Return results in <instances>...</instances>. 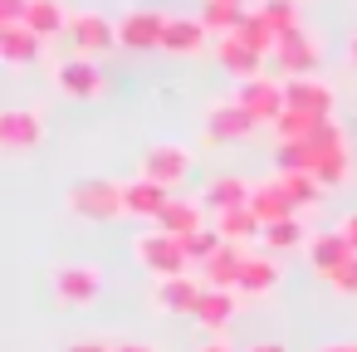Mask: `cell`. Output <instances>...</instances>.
<instances>
[{"mask_svg": "<svg viewBox=\"0 0 357 352\" xmlns=\"http://www.w3.org/2000/svg\"><path fill=\"white\" fill-rule=\"evenodd\" d=\"M69 211L84 215V220H118V215H128L123 181H108V176L74 181V186H69Z\"/></svg>", "mask_w": 357, "mask_h": 352, "instance_id": "cell-1", "label": "cell"}, {"mask_svg": "<svg viewBox=\"0 0 357 352\" xmlns=\"http://www.w3.org/2000/svg\"><path fill=\"white\" fill-rule=\"evenodd\" d=\"M50 284H54L59 308H89L103 293V269L89 264V259H64V264L50 269Z\"/></svg>", "mask_w": 357, "mask_h": 352, "instance_id": "cell-2", "label": "cell"}, {"mask_svg": "<svg viewBox=\"0 0 357 352\" xmlns=\"http://www.w3.org/2000/svg\"><path fill=\"white\" fill-rule=\"evenodd\" d=\"M132 259L152 274V279H172V274H191V259H186V250H181V240L176 235H167V230H147V235H137L132 240Z\"/></svg>", "mask_w": 357, "mask_h": 352, "instance_id": "cell-3", "label": "cell"}, {"mask_svg": "<svg viewBox=\"0 0 357 352\" xmlns=\"http://www.w3.org/2000/svg\"><path fill=\"white\" fill-rule=\"evenodd\" d=\"M318 59H323L318 40H313L303 25H294V30L279 35V45H274V54H269V69L284 74V79H308V74H318Z\"/></svg>", "mask_w": 357, "mask_h": 352, "instance_id": "cell-4", "label": "cell"}, {"mask_svg": "<svg viewBox=\"0 0 357 352\" xmlns=\"http://www.w3.org/2000/svg\"><path fill=\"white\" fill-rule=\"evenodd\" d=\"M235 103H245L250 113H255V123H279L284 113H289V98H284V79H274V74H259V79H245L240 89H235Z\"/></svg>", "mask_w": 357, "mask_h": 352, "instance_id": "cell-5", "label": "cell"}, {"mask_svg": "<svg viewBox=\"0 0 357 352\" xmlns=\"http://www.w3.org/2000/svg\"><path fill=\"white\" fill-rule=\"evenodd\" d=\"M40 142H45V113H35V108H6L0 113V152L20 157V152H35Z\"/></svg>", "mask_w": 357, "mask_h": 352, "instance_id": "cell-6", "label": "cell"}, {"mask_svg": "<svg viewBox=\"0 0 357 352\" xmlns=\"http://www.w3.org/2000/svg\"><path fill=\"white\" fill-rule=\"evenodd\" d=\"M69 45H74L79 54L93 59V54L123 45V40H118V25H113L108 15H98V10H79V15H69Z\"/></svg>", "mask_w": 357, "mask_h": 352, "instance_id": "cell-7", "label": "cell"}, {"mask_svg": "<svg viewBox=\"0 0 357 352\" xmlns=\"http://www.w3.org/2000/svg\"><path fill=\"white\" fill-rule=\"evenodd\" d=\"M255 128H259L255 113L245 103H235V98H220V103L206 108V137L211 142H245Z\"/></svg>", "mask_w": 357, "mask_h": 352, "instance_id": "cell-8", "label": "cell"}, {"mask_svg": "<svg viewBox=\"0 0 357 352\" xmlns=\"http://www.w3.org/2000/svg\"><path fill=\"white\" fill-rule=\"evenodd\" d=\"M142 176L147 181H162V186H176L191 176V152L181 142H152L142 152Z\"/></svg>", "mask_w": 357, "mask_h": 352, "instance_id": "cell-9", "label": "cell"}, {"mask_svg": "<svg viewBox=\"0 0 357 352\" xmlns=\"http://www.w3.org/2000/svg\"><path fill=\"white\" fill-rule=\"evenodd\" d=\"M54 89L64 98H98L103 93V69L89 59V54H74L54 69Z\"/></svg>", "mask_w": 357, "mask_h": 352, "instance_id": "cell-10", "label": "cell"}, {"mask_svg": "<svg viewBox=\"0 0 357 352\" xmlns=\"http://www.w3.org/2000/svg\"><path fill=\"white\" fill-rule=\"evenodd\" d=\"M284 98H289L294 113H308V118H318V123H333V89H328L318 74H308V79H284Z\"/></svg>", "mask_w": 357, "mask_h": 352, "instance_id": "cell-11", "label": "cell"}, {"mask_svg": "<svg viewBox=\"0 0 357 352\" xmlns=\"http://www.w3.org/2000/svg\"><path fill=\"white\" fill-rule=\"evenodd\" d=\"M167 25H172V15H162V10H132V15H123L118 40H123L128 49H162Z\"/></svg>", "mask_w": 357, "mask_h": 352, "instance_id": "cell-12", "label": "cell"}, {"mask_svg": "<svg viewBox=\"0 0 357 352\" xmlns=\"http://www.w3.org/2000/svg\"><path fill=\"white\" fill-rule=\"evenodd\" d=\"M123 196H128V215H137V220H162L167 215V206L176 201L172 196V186H162V181H147V176H137V181H123Z\"/></svg>", "mask_w": 357, "mask_h": 352, "instance_id": "cell-13", "label": "cell"}, {"mask_svg": "<svg viewBox=\"0 0 357 352\" xmlns=\"http://www.w3.org/2000/svg\"><path fill=\"white\" fill-rule=\"evenodd\" d=\"M201 279L196 274H172V279H157V289H152V298H157V308L162 313H176V318H191L196 313V298H201Z\"/></svg>", "mask_w": 357, "mask_h": 352, "instance_id": "cell-14", "label": "cell"}, {"mask_svg": "<svg viewBox=\"0 0 357 352\" xmlns=\"http://www.w3.org/2000/svg\"><path fill=\"white\" fill-rule=\"evenodd\" d=\"M279 279H284V269H279V259H274V254H245L235 293H240V298H264V293H274V289H279Z\"/></svg>", "mask_w": 357, "mask_h": 352, "instance_id": "cell-15", "label": "cell"}, {"mask_svg": "<svg viewBox=\"0 0 357 352\" xmlns=\"http://www.w3.org/2000/svg\"><path fill=\"white\" fill-rule=\"evenodd\" d=\"M235 313H240V293L235 289H201V298H196V323L206 328V332H220V328H230L235 323Z\"/></svg>", "mask_w": 357, "mask_h": 352, "instance_id": "cell-16", "label": "cell"}, {"mask_svg": "<svg viewBox=\"0 0 357 352\" xmlns=\"http://www.w3.org/2000/svg\"><path fill=\"white\" fill-rule=\"evenodd\" d=\"M215 59H220V64H225V74H235L240 84L264 74V54H259L255 45H245L240 35H220V40H215Z\"/></svg>", "mask_w": 357, "mask_h": 352, "instance_id": "cell-17", "label": "cell"}, {"mask_svg": "<svg viewBox=\"0 0 357 352\" xmlns=\"http://www.w3.org/2000/svg\"><path fill=\"white\" fill-rule=\"evenodd\" d=\"M250 196H255V181H245V176H235V171L206 181V191H201L206 211H215V215H220V211H240V206H250Z\"/></svg>", "mask_w": 357, "mask_h": 352, "instance_id": "cell-18", "label": "cell"}, {"mask_svg": "<svg viewBox=\"0 0 357 352\" xmlns=\"http://www.w3.org/2000/svg\"><path fill=\"white\" fill-rule=\"evenodd\" d=\"M245 254H250L245 245H230V240H225V245L196 269L201 284H211V289H235V284H240V264H245Z\"/></svg>", "mask_w": 357, "mask_h": 352, "instance_id": "cell-19", "label": "cell"}, {"mask_svg": "<svg viewBox=\"0 0 357 352\" xmlns=\"http://www.w3.org/2000/svg\"><path fill=\"white\" fill-rule=\"evenodd\" d=\"M40 49H45V40H40L30 25H0V59H6L10 69L35 64V59H40Z\"/></svg>", "mask_w": 357, "mask_h": 352, "instance_id": "cell-20", "label": "cell"}, {"mask_svg": "<svg viewBox=\"0 0 357 352\" xmlns=\"http://www.w3.org/2000/svg\"><path fill=\"white\" fill-rule=\"evenodd\" d=\"M250 211L259 215V225H274V220H289L298 206L289 201V191H284V181L279 176H269V181H255V196H250Z\"/></svg>", "mask_w": 357, "mask_h": 352, "instance_id": "cell-21", "label": "cell"}, {"mask_svg": "<svg viewBox=\"0 0 357 352\" xmlns=\"http://www.w3.org/2000/svg\"><path fill=\"white\" fill-rule=\"evenodd\" d=\"M303 254H308L313 274H323V279H328V274H333L337 264H347V259H352L357 250H352V245H347V240H342L337 230H323V235H313V240L303 245Z\"/></svg>", "mask_w": 357, "mask_h": 352, "instance_id": "cell-22", "label": "cell"}, {"mask_svg": "<svg viewBox=\"0 0 357 352\" xmlns=\"http://www.w3.org/2000/svg\"><path fill=\"white\" fill-rule=\"evenodd\" d=\"M206 40H211V30H206V20H201V15H172L162 49H167V54H201V49H206Z\"/></svg>", "mask_w": 357, "mask_h": 352, "instance_id": "cell-23", "label": "cell"}, {"mask_svg": "<svg viewBox=\"0 0 357 352\" xmlns=\"http://www.w3.org/2000/svg\"><path fill=\"white\" fill-rule=\"evenodd\" d=\"M20 25H30L45 45L50 40H59V35H69V10L59 6V0H30L25 6V20Z\"/></svg>", "mask_w": 357, "mask_h": 352, "instance_id": "cell-24", "label": "cell"}, {"mask_svg": "<svg viewBox=\"0 0 357 352\" xmlns=\"http://www.w3.org/2000/svg\"><path fill=\"white\" fill-rule=\"evenodd\" d=\"M157 230H167V235H196V230H206V201H186V196H176L172 206H167V215L157 220Z\"/></svg>", "mask_w": 357, "mask_h": 352, "instance_id": "cell-25", "label": "cell"}, {"mask_svg": "<svg viewBox=\"0 0 357 352\" xmlns=\"http://www.w3.org/2000/svg\"><path fill=\"white\" fill-rule=\"evenodd\" d=\"M313 235L298 225V215H289V220H274V225H264L259 230V245H264V254H289V250H303Z\"/></svg>", "mask_w": 357, "mask_h": 352, "instance_id": "cell-26", "label": "cell"}, {"mask_svg": "<svg viewBox=\"0 0 357 352\" xmlns=\"http://www.w3.org/2000/svg\"><path fill=\"white\" fill-rule=\"evenodd\" d=\"M215 230H220L230 245H250V240H259L264 225H259V215H255L250 206H240V211H220V215H215Z\"/></svg>", "mask_w": 357, "mask_h": 352, "instance_id": "cell-27", "label": "cell"}, {"mask_svg": "<svg viewBox=\"0 0 357 352\" xmlns=\"http://www.w3.org/2000/svg\"><path fill=\"white\" fill-rule=\"evenodd\" d=\"M245 6H230V0H206V6H201V20H206V30L220 40V35H235L240 25H245Z\"/></svg>", "mask_w": 357, "mask_h": 352, "instance_id": "cell-28", "label": "cell"}, {"mask_svg": "<svg viewBox=\"0 0 357 352\" xmlns=\"http://www.w3.org/2000/svg\"><path fill=\"white\" fill-rule=\"evenodd\" d=\"M274 171H318L313 142H274Z\"/></svg>", "mask_w": 357, "mask_h": 352, "instance_id": "cell-29", "label": "cell"}, {"mask_svg": "<svg viewBox=\"0 0 357 352\" xmlns=\"http://www.w3.org/2000/svg\"><path fill=\"white\" fill-rule=\"evenodd\" d=\"M235 35H240L245 45H255V49H259L264 59H269V54H274V45H279V30H274V25H269V20L259 15V10H250V15H245V25H240Z\"/></svg>", "mask_w": 357, "mask_h": 352, "instance_id": "cell-30", "label": "cell"}, {"mask_svg": "<svg viewBox=\"0 0 357 352\" xmlns=\"http://www.w3.org/2000/svg\"><path fill=\"white\" fill-rule=\"evenodd\" d=\"M279 181H284V191H289V201L303 211V206H318V196H323V186H318V176L313 171H274Z\"/></svg>", "mask_w": 357, "mask_h": 352, "instance_id": "cell-31", "label": "cell"}, {"mask_svg": "<svg viewBox=\"0 0 357 352\" xmlns=\"http://www.w3.org/2000/svg\"><path fill=\"white\" fill-rule=\"evenodd\" d=\"M220 245H225V235H220L215 225H206V230H196V235H181V250H186V259H191L196 269H201Z\"/></svg>", "mask_w": 357, "mask_h": 352, "instance_id": "cell-32", "label": "cell"}, {"mask_svg": "<svg viewBox=\"0 0 357 352\" xmlns=\"http://www.w3.org/2000/svg\"><path fill=\"white\" fill-rule=\"evenodd\" d=\"M318 132V118H308V113H284L279 123H274V142H308Z\"/></svg>", "mask_w": 357, "mask_h": 352, "instance_id": "cell-33", "label": "cell"}, {"mask_svg": "<svg viewBox=\"0 0 357 352\" xmlns=\"http://www.w3.org/2000/svg\"><path fill=\"white\" fill-rule=\"evenodd\" d=\"M347 167H352V157H347V147H337V152H328V157L318 162L313 176H318V186L328 191V186H342V181H347Z\"/></svg>", "mask_w": 357, "mask_h": 352, "instance_id": "cell-34", "label": "cell"}, {"mask_svg": "<svg viewBox=\"0 0 357 352\" xmlns=\"http://www.w3.org/2000/svg\"><path fill=\"white\" fill-rule=\"evenodd\" d=\"M259 15L284 35V30H294L298 25V6H294V0H264V6H259Z\"/></svg>", "mask_w": 357, "mask_h": 352, "instance_id": "cell-35", "label": "cell"}, {"mask_svg": "<svg viewBox=\"0 0 357 352\" xmlns=\"http://www.w3.org/2000/svg\"><path fill=\"white\" fill-rule=\"evenodd\" d=\"M328 289H333V293H342V298H357V254L328 274Z\"/></svg>", "mask_w": 357, "mask_h": 352, "instance_id": "cell-36", "label": "cell"}, {"mask_svg": "<svg viewBox=\"0 0 357 352\" xmlns=\"http://www.w3.org/2000/svg\"><path fill=\"white\" fill-rule=\"evenodd\" d=\"M25 6H30V0H0V25H20Z\"/></svg>", "mask_w": 357, "mask_h": 352, "instance_id": "cell-37", "label": "cell"}, {"mask_svg": "<svg viewBox=\"0 0 357 352\" xmlns=\"http://www.w3.org/2000/svg\"><path fill=\"white\" fill-rule=\"evenodd\" d=\"M333 230H337V235H342V240H347V245L357 250V211H352V215H342V220H337Z\"/></svg>", "mask_w": 357, "mask_h": 352, "instance_id": "cell-38", "label": "cell"}, {"mask_svg": "<svg viewBox=\"0 0 357 352\" xmlns=\"http://www.w3.org/2000/svg\"><path fill=\"white\" fill-rule=\"evenodd\" d=\"M69 352H113V342H98V337H84V342H69Z\"/></svg>", "mask_w": 357, "mask_h": 352, "instance_id": "cell-39", "label": "cell"}, {"mask_svg": "<svg viewBox=\"0 0 357 352\" xmlns=\"http://www.w3.org/2000/svg\"><path fill=\"white\" fill-rule=\"evenodd\" d=\"M113 352H157L152 342H113Z\"/></svg>", "mask_w": 357, "mask_h": 352, "instance_id": "cell-40", "label": "cell"}, {"mask_svg": "<svg viewBox=\"0 0 357 352\" xmlns=\"http://www.w3.org/2000/svg\"><path fill=\"white\" fill-rule=\"evenodd\" d=\"M245 352H289L284 342H255V347H245Z\"/></svg>", "mask_w": 357, "mask_h": 352, "instance_id": "cell-41", "label": "cell"}, {"mask_svg": "<svg viewBox=\"0 0 357 352\" xmlns=\"http://www.w3.org/2000/svg\"><path fill=\"white\" fill-rule=\"evenodd\" d=\"M196 352H235V347H225V342H206V347H196Z\"/></svg>", "mask_w": 357, "mask_h": 352, "instance_id": "cell-42", "label": "cell"}, {"mask_svg": "<svg viewBox=\"0 0 357 352\" xmlns=\"http://www.w3.org/2000/svg\"><path fill=\"white\" fill-rule=\"evenodd\" d=\"M323 352H352V342H333V347H323Z\"/></svg>", "mask_w": 357, "mask_h": 352, "instance_id": "cell-43", "label": "cell"}, {"mask_svg": "<svg viewBox=\"0 0 357 352\" xmlns=\"http://www.w3.org/2000/svg\"><path fill=\"white\" fill-rule=\"evenodd\" d=\"M347 54H352V64H357V35H352V45H347Z\"/></svg>", "mask_w": 357, "mask_h": 352, "instance_id": "cell-44", "label": "cell"}, {"mask_svg": "<svg viewBox=\"0 0 357 352\" xmlns=\"http://www.w3.org/2000/svg\"><path fill=\"white\" fill-rule=\"evenodd\" d=\"M230 6H245V0H230Z\"/></svg>", "mask_w": 357, "mask_h": 352, "instance_id": "cell-45", "label": "cell"}, {"mask_svg": "<svg viewBox=\"0 0 357 352\" xmlns=\"http://www.w3.org/2000/svg\"><path fill=\"white\" fill-rule=\"evenodd\" d=\"M352 352H357V342H352Z\"/></svg>", "mask_w": 357, "mask_h": 352, "instance_id": "cell-46", "label": "cell"}]
</instances>
